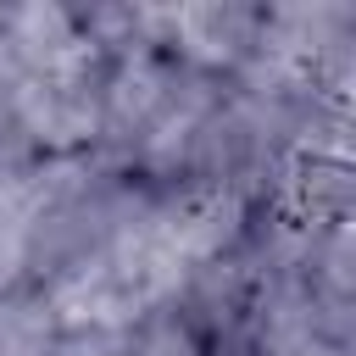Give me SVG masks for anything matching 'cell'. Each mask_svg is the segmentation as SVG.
I'll use <instances>...</instances> for the list:
<instances>
[{
    "mask_svg": "<svg viewBox=\"0 0 356 356\" xmlns=\"http://www.w3.org/2000/svg\"><path fill=\"white\" fill-rule=\"evenodd\" d=\"M228 78H211L172 50L134 44L106 61V100H100V139L95 150L145 184H178L200 128L211 122Z\"/></svg>",
    "mask_w": 356,
    "mask_h": 356,
    "instance_id": "cell-1",
    "label": "cell"
},
{
    "mask_svg": "<svg viewBox=\"0 0 356 356\" xmlns=\"http://www.w3.org/2000/svg\"><path fill=\"white\" fill-rule=\"evenodd\" d=\"M156 22V44L172 50L178 61L211 72V78H234L261 56V33H267V6H245V0H195V6H150Z\"/></svg>",
    "mask_w": 356,
    "mask_h": 356,
    "instance_id": "cell-2",
    "label": "cell"
},
{
    "mask_svg": "<svg viewBox=\"0 0 356 356\" xmlns=\"http://www.w3.org/2000/svg\"><path fill=\"white\" fill-rule=\"evenodd\" d=\"M273 200L300 211V217L356 222V161H345V156H300L284 172Z\"/></svg>",
    "mask_w": 356,
    "mask_h": 356,
    "instance_id": "cell-3",
    "label": "cell"
},
{
    "mask_svg": "<svg viewBox=\"0 0 356 356\" xmlns=\"http://www.w3.org/2000/svg\"><path fill=\"white\" fill-rule=\"evenodd\" d=\"M61 339L67 328L39 284L0 289V356H56Z\"/></svg>",
    "mask_w": 356,
    "mask_h": 356,
    "instance_id": "cell-4",
    "label": "cell"
}]
</instances>
